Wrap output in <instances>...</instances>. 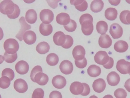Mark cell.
I'll return each instance as SVG.
<instances>
[{
	"mask_svg": "<svg viewBox=\"0 0 130 98\" xmlns=\"http://www.w3.org/2000/svg\"><path fill=\"white\" fill-rule=\"evenodd\" d=\"M79 21L81 25V30L83 33L86 35L91 34L93 30L92 16L88 13L83 14L80 17Z\"/></svg>",
	"mask_w": 130,
	"mask_h": 98,
	"instance_id": "cell-1",
	"label": "cell"
},
{
	"mask_svg": "<svg viewBox=\"0 0 130 98\" xmlns=\"http://www.w3.org/2000/svg\"><path fill=\"white\" fill-rule=\"evenodd\" d=\"M4 48L7 53L13 54L16 53L19 48L18 42L15 39L9 38L6 40L4 43Z\"/></svg>",
	"mask_w": 130,
	"mask_h": 98,
	"instance_id": "cell-2",
	"label": "cell"
},
{
	"mask_svg": "<svg viewBox=\"0 0 130 98\" xmlns=\"http://www.w3.org/2000/svg\"><path fill=\"white\" fill-rule=\"evenodd\" d=\"M15 8V4L11 0H4L0 3V11L4 14L7 15L12 14Z\"/></svg>",
	"mask_w": 130,
	"mask_h": 98,
	"instance_id": "cell-3",
	"label": "cell"
},
{
	"mask_svg": "<svg viewBox=\"0 0 130 98\" xmlns=\"http://www.w3.org/2000/svg\"><path fill=\"white\" fill-rule=\"evenodd\" d=\"M116 68L122 74H129L130 73V62L123 59H120L117 62Z\"/></svg>",
	"mask_w": 130,
	"mask_h": 98,
	"instance_id": "cell-4",
	"label": "cell"
},
{
	"mask_svg": "<svg viewBox=\"0 0 130 98\" xmlns=\"http://www.w3.org/2000/svg\"><path fill=\"white\" fill-rule=\"evenodd\" d=\"M110 57L107 53L104 51H99L97 52L94 56V60L98 64L103 65L109 61Z\"/></svg>",
	"mask_w": 130,
	"mask_h": 98,
	"instance_id": "cell-5",
	"label": "cell"
},
{
	"mask_svg": "<svg viewBox=\"0 0 130 98\" xmlns=\"http://www.w3.org/2000/svg\"><path fill=\"white\" fill-rule=\"evenodd\" d=\"M40 18L43 23L46 24H49L53 20L54 14L51 10L44 9L40 12Z\"/></svg>",
	"mask_w": 130,
	"mask_h": 98,
	"instance_id": "cell-6",
	"label": "cell"
},
{
	"mask_svg": "<svg viewBox=\"0 0 130 98\" xmlns=\"http://www.w3.org/2000/svg\"><path fill=\"white\" fill-rule=\"evenodd\" d=\"M109 33L113 39H118L122 36L123 33V29L118 24L113 23L110 27Z\"/></svg>",
	"mask_w": 130,
	"mask_h": 98,
	"instance_id": "cell-7",
	"label": "cell"
},
{
	"mask_svg": "<svg viewBox=\"0 0 130 98\" xmlns=\"http://www.w3.org/2000/svg\"><path fill=\"white\" fill-rule=\"evenodd\" d=\"M20 23L21 29L18 33L16 35L15 37L20 41L23 39V36L26 30H29L31 28L30 25L28 24L26 22L24 17H21L19 19Z\"/></svg>",
	"mask_w": 130,
	"mask_h": 98,
	"instance_id": "cell-8",
	"label": "cell"
},
{
	"mask_svg": "<svg viewBox=\"0 0 130 98\" xmlns=\"http://www.w3.org/2000/svg\"><path fill=\"white\" fill-rule=\"evenodd\" d=\"M13 86L15 90L20 93L25 92L28 89V85L26 82L21 78L15 80Z\"/></svg>",
	"mask_w": 130,
	"mask_h": 98,
	"instance_id": "cell-9",
	"label": "cell"
},
{
	"mask_svg": "<svg viewBox=\"0 0 130 98\" xmlns=\"http://www.w3.org/2000/svg\"><path fill=\"white\" fill-rule=\"evenodd\" d=\"M72 54L75 60L80 61L85 58L86 51L84 48L82 46H76L73 49Z\"/></svg>",
	"mask_w": 130,
	"mask_h": 98,
	"instance_id": "cell-10",
	"label": "cell"
},
{
	"mask_svg": "<svg viewBox=\"0 0 130 98\" xmlns=\"http://www.w3.org/2000/svg\"><path fill=\"white\" fill-rule=\"evenodd\" d=\"M59 68L61 71L65 75L71 74L73 69L72 63L70 61L64 60L60 63Z\"/></svg>",
	"mask_w": 130,
	"mask_h": 98,
	"instance_id": "cell-11",
	"label": "cell"
},
{
	"mask_svg": "<svg viewBox=\"0 0 130 98\" xmlns=\"http://www.w3.org/2000/svg\"><path fill=\"white\" fill-rule=\"evenodd\" d=\"M52 83L56 88L60 89L63 88L66 85L67 81L65 78L60 75H57L52 79Z\"/></svg>",
	"mask_w": 130,
	"mask_h": 98,
	"instance_id": "cell-12",
	"label": "cell"
},
{
	"mask_svg": "<svg viewBox=\"0 0 130 98\" xmlns=\"http://www.w3.org/2000/svg\"><path fill=\"white\" fill-rule=\"evenodd\" d=\"M15 69L17 72L19 74L24 75L28 72L29 66L26 62L23 60H21L16 64Z\"/></svg>",
	"mask_w": 130,
	"mask_h": 98,
	"instance_id": "cell-13",
	"label": "cell"
},
{
	"mask_svg": "<svg viewBox=\"0 0 130 98\" xmlns=\"http://www.w3.org/2000/svg\"><path fill=\"white\" fill-rule=\"evenodd\" d=\"M106 86L105 82L102 78H99L95 80L93 82L92 86L94 90L98 93L103 92Z\"/></svg>",
	"mask_w": 130,
	"mask_h": 98,
	"instance_id": "cell-14",
	"label": "cell"
},
{
	"mask_svg": "<svg viewBox=\"0 0 130 98\" xmlns=\"http://www.w3.org/2000/svg\"><path fill=\"white\" fill-rule=\"evenodd\" d=\"M98 42L99 45L101 47L107 48L111 45L112 41L109 36L105 34L100 36Z\"/></svg>",
	"mask_w": 130,
	"mask_h": 98,
	"instance_id": "cell-15",
	"label": "cell"
},
{
	"mask_svg": "<svg viewBox=\"0 0 130 98\" xmlns=\"http://www.w3.org/2000/svg\"><path fill=\"white\" fill-rule=\"evenodd\" d=\"M84 90V86L83 84L78 81H75L72 83L70 87L71 92L75 95H81Z\"/></svg>",
	"mask_w": 130,
	"mask_h": 98,
	"instance_id": "cell-16",
	"label": "cell"
},
{
	"mask_svg": "<svg viewBox=\"0 0 130 98\" xmlns=\"http://www.w3.org/2000/svg\"><path fill=\"white\" fill-rule=\"evenodd\" d=\"M120 80L119 75L115 71H112L110 72L107 77L108 83L112 86H115L118 84Z\"/></svg>",
	"mask_w": 130,
	"mask_h": 98,
	"instance_id": "cell-17",
	"label": "cell"
},
{
	"mask_svg": "<svg viewBox=\"0 0 130 98\" xmlns=\"http://www.w3.org/2000/svg\"><path fill=\"white\" fill-rule=\"evenodd\" d=\"M23 39L26 44L31 45L36 42V36L34 32L31 30H29L24 33L23 36Z\"/></svg>",
	"mask_w": 130,
	"mask_h": 98,
	"instance_id": "cell-18",
	"label": "cell"
},
{
	"mask_svg": "<svg viewBox=\"0 0 130 98\" xmlns=\"http://www.w3.org/2000/svg\"><path fill=\"white\" fill-rule=\"evenodd\" d=\"M53 39V42L56 45L61 46L65 42L66 35L62 32L57 31L54 34Z\"/></svg>",
	"mask_w": 130,
	"mask_h": 98,
	"instance_id": "cell-19",
	"label": "cell"
},
{
	"mask_svg": "<svg viewBox=\"0 0 130 98\" xmlns=\"http://www.w3.org/2000/svg\"><path fill=\"white\" fill-rule=\"evenodd\" d=\"M48 80L49 78L47 75L42 72H39L35 76L34 82L40 85H44L47 83Z\"/></svg>",
	"mask_w": 130,
	"mask_h": 98,
	"instance_id": "cell-20",
	"label": "cell"
},
{
	"mask_svg": "<svg viewBox=\"0 0 130 98\" xmlns=\"http://www.w3.org/2000/svg\"><path fill=\"white\" fill-rule=\"evenodd\" d=\"M72 5H74L76 8L80 11H83L87 10L88 7L87 2L84 0H70Z\"/></svg>",
	"mask_w": 130,
	"mask_h": 98,
	"instance_id": "cell-21",
	"label": "cell"
},
{
	"mask_svg": "<svg viewBox=\"0 0 130 98\" xmlns=\"http://www.w3.org/2000/svg\"><path fill=\"white\" fill-rule=\"evenodd\" d=\"M70 20L69 15L64 13H61L58 14L56 18V21L57 23L63 26L68 24Z\"/></svg>",
	"mask_w": 130,
	"mask_h": 98,
	"instance_id": "cell-22",
	"label": "cell"
},
{
	"mask_svg": "<svg viewBox=\"0 0 130 98\" xmlns=\"http://www.w3.org/2000/svg\"><path fill=\"white\" fill-rule=\"evenodd\" d=\"M128 45L127 42L123 40H119L114 44V48L117 52L123 53L125 52L128 49Z\"/></svg>",
	"mask_w": 130,
	"mask_h": 98,
	"instance_id": "cell-23",
	"label": "cell"
},
{
	"mask_svg": "<svg viewBox=\"0 0 130 98\" xmlns=\"http://www.w3.org/2000/svg\"><path fill=\"white\" fill-rule=\"evenodd\" d=\"M104 6V3L102 0H93L91 3L90 9L93 12L98 13L101 11Z\"/></svg>",
	"mask_w": 130,
	"mask_h": 98,
	"instance_id": "cell-24",
	"label": "cell"
},
{
	"mask_svg": "<svg viewBox=\"0 0 130 98\" xmlns=\"http://www.w3.org/2000/svg\"><path fill=\"white\" fill-rule=\"evenodd\" d=\"M25 19L30 24H33L36 21L37 18V14L33 9L28 10L26 13Z\"/></svg>",
	"mask_w": 130,
	"mask_h": 98,
	"instance_id": "cell-25",
	"label": "cell"
},
{
	"mask_svg": "<svg viewBox=\"0 0 130 98\" xmlns=\"http://www.w3.org/2000/svg\"><path fill=\"white\" fill-rule=\"evenodd\" d=\"M53 27L50 24L42 23L40 25L39 31L42 35L47 36L50 35L53 31Z\"/></svg>",
	"mask_w": 130,
	"mask_h": 98,
	"instance_id": "cell-26",
	"label": "cell"
},
{
	"mask_svg": "<svg viewBox=\"0 0 130 98\" xmlns=\"http://www.w3.org/2000/svg\"><path fill=\"white\" fill-rule=\"evenodd\" d=\"M101 70L100 67L95 65L90 66L87 70L88 75L91 77H95L101 74Z\"/></svg>",
	"mask_w": 130,
	"mask_h": 98,
	"instance_id": "cell-27",
	"label": "cell"
},
{
	"mask_svg": "<svg viewBox=\"0 0 130 98\" xmlns=\"http://www.w3.org/2000/svg\"><path fill=\"white\" fill-rule=\"evenodd\" d=\"M117 11L116 9L110 7L107 9L105 12V16L106 18L109 20H115L117 18Z\"/></svg>",
	"mask_w": 130,
	"mask_h": 98,
	"instance_id": "cell-28",
	"label": "cell"
},
{
	"mask_svg": "<svg viewBox=\"0 0 130 98\" xmlns=\"http://www.w3.org/2000/svg\"><path fill=\"white\" fill-rule=\"evenodd\" d=\"M50 48L48 44L46 42L43 41L37 44L36 47V50L39 54H44L49 51Z\"/></svg>",
	"mask_w": 130,
	"mask_h": 98,
	"instance_id": "cell-29",
	"label": "cell"
},
{
	"mask_svg": "<svg viewBox=\"0 0 130 98\" xmlns=\"http://www.w3.org/2000/svg\"><path fill=\"white\" fill-rule=\"evenodd\" d=\"M46 60L47 64L49 65L54 66L58 64L59 61V58L56 54L52 53L47 55Z\"/></svg>",
	"mask_w": 130,
	"mask_h": 98,
	"instance_id": "cell-30",
	"label": "cell"
},
{
	"mask_svg": "<svg viewBox=\"0 0 130 98\" xmlns=\"http://www.w3.org/2000/svg\"><path fill=\"white\" fill-rule=\"evenodd\" d=\"M108 29V25L105 21H100L96 24V29L98 32L101 35L105 34Z\"/></svg>",
	"mask_w": 130,
	"mask_h": 98,
	"instance_id": "cell-31",
	"label": "cell"
},
{
	"mask_svg": "<svg viewBox=\"0 0 130 98\" xmlns=\"http://www.w3.org/2000/svg\"><path fill=\"white\" fill-rule=\"evenodd\" d=\"M18 57L17 53L11 54L7 53L6 52H5L3 58L6 62L8 63H12L14 62L17 59Z\"/></svg>",
	"mask_w": 130,
	"mask_h": 98,
	"instance_id": "cell-32",
	"label": "cell"
},
{
	"mask_svg": "<svg viewBox=\"0 0 130 98\" xmlns=\"http://www.w3.org/2000/svg\"><path fill=\"white\" fill-rule=\"evenodd\" d=\"M11 80L8 77L6 76H2L0 79V87L3 89L8 88L10 84Z\"/></svg>",
	"mask_w": 130,
	"mask_h": 98,
	"instance_id": "cell-33",
	"label": "cell"
},
{
	"mask_svg": "<svg viewBox=\"0 0 130 98\" xmlns=\"http://www.w3.org/2000/svg\"><path fill=\"white\" fill-rule=\"evenodd\" d=\"M2 76H6L10 78L11 81L12 80L14 77V73L13 70L11 68H7L4 69L2 71Z\"/></svg>",
	"mask_w": 130,
	"mask_h": 98,
	"instance_id": "cell-34",
	"label": "cell"
},
{
	"mask_svg": "<svg viewBox=\"0 0 130 98\" xmlns=\"http://www.w3.org/2000/svg\"><path fill=\"white\" fill-rule=\"evenodd\" d=\"M65 29L69 32H72L75 30L77 27V24L76 22L71 19L70 22L67 25L63 26Z\"/></svg>",
	"mask_w": 130,
	"mask_h": 98,
	"instance_id": "cell-35",
	"label": "cell"
},
{
	"mask_svg": "<svg viewBox=\"0 0 130 98\" xmlns=\"http://www.w3.org/2000/svg\"><path fill=\"white\" fill-rule=\"evenodd\" d=\"M114 94L116 98H126L127 93L124 89L119 88L115 91Z\"/></svg>",
	"mask_w": 130,
	"mask_h": 98,
	"instance_id": "cell-36",
	"label": "cell"
},
{
	"mask_svg": "<svg viewBox=\"0 0 130 98\" xmlns=\"http://www.w3.org/2000/svg\"><path fill=\"white\" fill-rule=\"evenodd\" d=\"M44 92L41 88L35 89L32 95V98H44Z\"/></svg>",
	"mask_w": 130,
	"mask_h": 98,
	"instance_id": "cell-37",
	"label": "cell"
},
{
	"mask_svg": "<svg viewBox=\"0 0 130 98\" xmlns=\"http://www.w3.org/2000/svg\"><path fill=\"white\" fill-rule=\"evenodd\" d=\"M66 40L64 44L61 46L65 49H68L71 47L73 43V40L70 35H66Z\"/></svg>",
	"mask_w": 130,
	"mask_h": 98,
	"instance_id": "cell-38",
	"label": "cell"
},
{
	"mask_svg": "<svg viewBox=\"0 0 130 98\" xmlns=\"http://www.w3.org/2000/svg\"><path fill=\"white\" fill-rule=\"evenodd\" d=\"M39 72H42V69L41 67L39 65H37L32 69L30 75V77L31 80L34 82V78L35 75Z\"/></svg>",
	"mask_w": 130,
	"mask_h": 98,
	"instance_id": "cell-39",
	"label": "cell"
},
{
	"mask_svg": "<svg viewBox=\"0 0 130 98\" xmlns=\"http://www.w3.org/2000/svg\"><path fill=\"white\" fill-rule=\"evenodd\" d=\"M15 8L13 12L11 14L7 15V17L11 19H15L17 18L19 16L20 10L19 7L15 4Z\"/></svg>",
	"mask_w": 130,
	"mask_h": 98,
	"instance_id": "cell-40",
	"label": "cell"
},
{
	"mask_svg": "<svg viewBox=\"0 0 130 98\" xmlns=\"http://www.w3.org/2000/svg\"><path fill=\"white\" fill-rule=\"evenodd\" d=\"M76 66L79 68H83L85 67L87 64V61L86 58L85 57L83 60L80 61L75 60Z\"/></svg>",
	"mask_w": 130,
	"mask_h": 98,
	"instance_id": "cell-41",
	"label": "cell"
},
{
	"mask_svg": "<svg viewBox=\"0 0 130 98\" xmlns=\"http://www.w3.org/2000/svg\"><path fill=\"white\" fill-rule=\"evenodd\" d=\"M130 12L128 10H124L122 11L120 13L119 18L121 22L125 24H129L126 20V17L127 14Z\"/></svg>",
	"mask_w": 130,
	"mask_h": 98,
	"instance_id": "cell-42",
	"label": "cell"
},
{
	"mask_svg": "<svg viewBox=\"0 0 130 98\" xmlns=\"http://www.w3.org/2000/svg\"><path fill=\"white\" fill-rule=\"evenodd\" d=\"M82 83L84 86V90L81 95L83 96H86L88 95L90 93V88L88 84L85 83Z\"/></svg>",
	"mask_w": 130,
	"mask_h": 98,
	"instance_id": "cell-43",
	"label": "cell"
},
{
	"mask_svg": "<svg viewBox=\"0 0 130 98\" xmlns=\"http://www.w3.org/2000/svg\"><path fill=\"white\" fill-rule=\"evenodd\" d=\"M49 98H62L61 93L57 91H53L49 95Z\"/></svg>",
	"mask_w": 130,
	"mask_h": 98,
	"instance_id": "cell-44",
	"label": "cell"
},
{
	"mask_svg": "<svg viewBox=\"0 0 130 98\" xmlns=\"http://www.w3.org/2000/svg\"><path fill=\"white\" fill-rule=\"evenodd\" d=\"M49 5L53 9L56 8L58 6V3L60 0H46Z\"/></svg>",
	"mask_w": 130,
	"mask_h": 98,
	"instance_id": "cell-45",
	"label": "cell"
},
{
	"mask_svg": "<svg viewBox=\"0 0 130 98\" xmlns=\"http://www.w3.org/2000/svg\"><path fill=\"white\" fill-rule=\"evenodd\" d=\"M113 64L114 60L113 58L110 57L109 59L108 62L105 65H103V66L106 69H110L112 67Z\"/></svg>",
	"mask_w": 130,
	"mask_h": 98,
	"instance_id": "cell-46",
	"label": "cell"
},
{
	"mask_svg": "<svg viewBox=\"0 0 130 98\" xmlns=\"http://www.w3.org/2000/svg\"><path fill=\"white\" fill-rule=\"evenodd\" d=\"M124 86L126 90L130 92V78L128 79L126 81Z\"/></svg>",
	"mask_w": 130,
	"mask_h": 98,
	"instance_id": "cell-47",
	"label": "cell"
},
{
	"mask_svg": "<svg viewBox=\"0 0 130 98\" xmlns=\"http://www.w3.org/2000/svg\"><path fill=\"white\" fill-rule=\"evenodd\" d=\"M120 0H109V3L112 5L114 6H117L120 3Z\"/></svg>",
	"mask_w": 130,
	"mask_h": 98,
	"instance_id": "cell-48",
	"label": "cell"
},
{
	"mask_svg": "<svg viewBox=\"0 0 130 98\" xmlns=\"http://www.w3.org/2000/svg\"><path fill=\"white\" fill-rule=\"evenodd\" d=\"M126 20L129 24H130V12L127 15L126 17Z\"/></svg>",
	"mask_w": 130,
	"mask_h": 98,
	"instance_id": "cell-49",
	"label": "cell"
},
{
	"mask_svg": "<svg viewBox=\"0 0 130 98\" xmlns=\"http://www.w3.org/2000/svg\"><path fill=\"white\" fill-rule=\"evenodd\" d=\"M103 98H114L111 95L108 94L105 95Z\"/></svg>",
	"mask_w": 130,
	"mask_h": 98,
	"instance_id": "cell-50",
	"label": "cell"
},
{
	"mask_svg": "<svg viewBox=\"0 0 130 98\" xmlns=\"http://www.w3.org/2000/svg\"><path fill=\"white\" fill-rule=\"evenodd\" d=\"M89 98H98L96 96L93 95L90 96Z\"/></svg>",
	"mask_w": 130,
	"mask_h": 98,
	"instance_id": "cell-51",
	"label": "cell"
},
{
	"mask_svg": "<svg viewBox=\"0 0 130 98\" xmlns=\"http://www.w3.org/2000/svg\"><path fill=\"white\" fill-rule=\"evenodd\" d=\"M126 1L128 3L130 4V0H126Z\"/></svg>",
	"mask_w": 130,
	"mask_h": 98,
	"instance_id": "cell-52",
	"label": "cell"
},
{
	"mask_svg": "<svg viewBox=\"0 0 130 98\" xmlns=\"http://www.w3.org/2000/svg\"><path fill=\"white\" fill-rule=\"evenodd\" d=\"M129 74V75H130V73Z\"/></svg>",
	"mask_w": 130,
	"mask_h": 98,
	"instance_id": "cell-53",
	"label": "cell"
},
{
	"mask_svg": "<svg viewBox=\"0 0 130 98\" xmlns=\"http://www.w3.org/2000/svg\"></svg>",
	"mask_w": 130,
	"mask_h": 98,
	"instance_id": "cell-54",
	"label": "cell"
},
{
	"mask_svg": "<svg viewBox=\"0 0 130 98\" xmlns=\"http://www.w3.org/2000/svg\"></svg>",
	"mask_w": 130,
	"mask_h": 98,
	"instance_id": "cell-55",
	"label": "cell"
}]
</instances>
